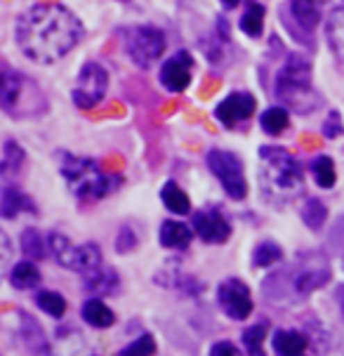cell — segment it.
<instances>
[{
	"label": "cell",
	"instance_id": "cell-1",
	"mask_svg": "<svg viewBox=\"0 0 344 356\" xmlns=\"http://www.w3.org/2000/svg\"><path fill=\"white\" fill-rule=\"evenodd\" d=\"M81 19L64 5L43 3L28 8L15 24V40L24 57L38 64H54L83 40Z\"/></svg>",
	"mask_w": 344,
	"mask_h": 356
},
{
	"label": "cell",
	"instance_id": "cell-2",
	"mask_svg": "<svg viewBox=\"0 0 344 356\" xmlns=\"http://www.w3.org/2000/svg\"><path fill=\"white\" fill-rule=\"evenodd\" d=\"M259 189L274 205H288L304 191L302 163L281 147L259 149Z\"/></svg>",
	"mask_w": 344,
	"mask_h": 356
},
{
	"label": "cell",
	"instance_id": "cell-3",
	"mask_svg": "<svg viewBox=\"0 0 344 356\" xmlns=\"http://www.w3.org/2000/svg\"><path fill=\"white\" fill-rule=\"evenodd\" d=\"M276 99L295 113H313L323 104L321 95L311 83V64L306 57L293 52L281 66L274 86Z\"/></svg>",
	"mask_w": 344,
	"mask_h": 356
},
{
	"label": "cell",
	"instance_id": "cell-4",
	"mask_svg": "<svg viewBox=\"0 0 344 356\" xmlns=\"http://www.w3.org/2000/svg\"><path fill=\"white\" fill-rule=\"evenodd\" d=\"M59 172H62L66 186L71 189V194L81 201H99L108 191H113L120 184L118 177H111L99 168V163H95L88 156H74L59 152Z\"/></svg>",
	"mask_w": 344,
	"mask_h": 356
},
{
	"label": "cell",
	"instance_id": "cell-5",
	"mask_svg": "<svg viewBox=\"0 0 344 356\" xmlns=\"http://www.w3.org/2000/svg\"><path fill=\"white\" fill-rule=\"evenodd\" d=\"M0 104L8 116L17 120H33L47 111V97L43 88L22 71L3 66V81H0Z\"/></svg>",
	"mask_w": 344,
	"mask_h": 356
},
{
	"label": "cell",
	"instance_id": "cell-6",
	"mask_svg": "<svg viewBox=\"0 0 344 356\" xmlns=\"http://www.w3.org/2000/svg\"><path fill=\"white\" fill-rule=\"evenodd\" d=\"M271 283H286V291L295 293L297 298L309 295L316 288L325 286L330 281V264L321 252H300L295 262L283 274H276L269 279Z\"/></svg>",
	"mask_w": 344,
	"mask_h": 356
},
{
	"label": "cell",
	"instance_id": "cell-7",
	"mask_svg": "<svg viewBox=\"0 0 344 356\" xmlns=\"http://www.w3.org/2000/svg\"><path fill=\"white\" fill-rule=\"evenodd\" d=\"M123 45L132 62L149 69L165 52V33L156 26H130L123 31Z\"/></svg>",
	"mask_w": 344,
	"mask_h": 356
},
{
	"label": "cell",
	"instance_id": "cell-8",
	"mask_svg": "<svg viewBox=\"0 0 344 356\" xmlns=\"http://www.w3.org/2000/svg\"><path fill=\"white\" fill-rule=\"evenodd\" d=\"M210 172L217 177V182L222 184V189L227 191V196H231L234 201H240L247 194V182L243 172V163L236 154L224 152V149H210L205 156Z\"/></svg>",
	"mask_w": 344,
	"mask_h": 356
},
{
	"label": "cell",
	"instance_id": "cell-9",
	"mask_svg": "<svg viewBox=\"0 0 344 356\" xmlns=\"http://www.w3.org/2000/svg\"><path fill=\"white\" fill-rule=\"evenodd\" d=\"M50 250L54 252V259H57L62 267L71 269V271H81L83 276L101 267V252L95 243L74 245L64 234L52 232L50 234Z\"/></svg>",
	"mask_w": 344,
	"mask_h": 356
},
{
	"label": "cell",
	"instance_id": "cell-10",
	"mask_svg": "<svg viewBox=\"0 0 344 356\" xmlns=\"http://www.w3.org/2000/svg\"><path fill=\"white\" fill-rule=\"evenodd\" d=\"M108 88V74L106 69L97 62H85L81 74L76 78V86L71 90L74 104L81 108H95L104 99Z\"/></svg>",
	"mask_w": 344,
	"mask_h": 356
},
{
	"label": "cell",
	"instance_id": "cell-11",
	"mask_svg": "<svg viewBox=\"0 0 344 356\" xmlns=\"http://www.w3.org/2000/svg\"><path fill=\"white\" fill-rule=\"evenodd\" d=\"M217 300H220L222 312L227 314L234 321H245L252 312V298L250 291L243 281L238 279H227L220 283V291H217Z\"/></svg>",
	"mask_w": 344,
	"mask_h": 356
},
{
	"label": "cell",
	"instance_id": "cell-12",
	"mask_svg": "<svg viewBox=\"0 0 344 356\" xmlns=\"http://www.w3.org/2000/svg\"><path fill=\"white\" fill-rule=\"evenodd\" d=\"M325 3H328V0H288V5H286L288 12L281 10V19L293 22L295 26H300L302 33L311 40V31L321 24Z\"/></svg>",
	"mask_w": 344,
	"mask_h": 356
},
{
	"label": "cell",
	"instance_id": "cell-13",
	"mask_svg": "<svg viewBox=\"0 0 344 356\" xmlns=\"http://www.w3.org/2000/svg\"><path fill=\"white\" fill-rule=\"evenodd\" d=\"M255 113V97L250 92H231L217 104L215 116L224 125L227 130L236 128V125L245 123L247 118Z\"/></svg>",
	"mask_w": 344,
	"mask_h": 356
},
{
	"label": "cell",
	"instance_id": "cell-14",
	"mask_svg": "<svg viewBox=\"0 0 344 356\" xmlns=\"http://www.w3.org/2000/svg\"><path fill=\"white\" fill-rule=\"evenodd\" d=\"M191 69H194V59L186 50H179L177 54H172L165 64L161 66V83L165 90L170 92H182L189 88L191 83Z\"/></svg>",
	"mask_w": 344,
	"mask_h": 356
},
{
	"label": "cell",
	"instance_id": "cell-15",
	"mask_svg": "<svg viewBox=\"0 0 344 356\" xmlns=\"http://www.w3.org/2000/svg\"><path fill=\"white\" fill-rule=\"evenodd\" d=\"M194 232L205 243H224L231 236V225L220 210H198L194 215Z\"/></svg>",
	"mask_w": 344,
	"mask_h": 356
},
{
	"label": "cell",
	"instance_id": "cell-16",
	"mask_svg": "<svg viewBox=\"0 0 344 356\" xmlns=\"http://www.w3.org/2000/svg\"><path fill=\"white\" fill-rule=\"evenodd\" d=\"M35 213V205L31 203V198L24 194L17 186H5L3 189V198H0V213H3L5 220H12L19 213Z\"/></svg>",
	"mask_w": 344,
	"mask_h": 356
},
{
	"label": "cell",
	"instance_id": "cell-17",
	"mask_svg": "<svg viewBox=\"0 0 344 356\" xmlns=\"http://www.w3.org/2000/svg\"><path fill=\"white\" fill-rule=\"evenodd\" d=\"M264 15H267V10H264L262 3L245 0V10L240 15V31L250 35V38H259L264 31Z\"/></svg>",
	"mask_w": 344,
	"mask_h": 356
},
{
	"label": "cell",
	"instance_id": "cell-18",
	"mask_svg": "<svg viewBox=\"0 0 344 356\" xmlns=\"http://www.w3.org/2000/svg\"><path fill=\"white\" fill-rule=\"evenodd\" d=\"M325 40L330 45V52L335 54L340 62H344V8H337L328 17L325 24Z\"/></svg>",
	"mask_w": 344,
	"mask_h": 356
},
{
	"label": "cell",
	"instance_id": "cell-19",
	"mask_svg": "<svg viewBox=\"0 0 344 356\" xmlns=\"http://www.w3.org/2000/svg\"><path fill=\"white\" fill-rule=\"evenodd\" d=\"M191 243V232L189 227L182 222L167 220L161 227V245L163 248H174V250H184Z\"/></svg>",
	"mask_w": 344,
	"mask_h": 356
},
{
	"label": "cell",
	"instance_id": "cell-20",
	"mask_svg": "<svg viewBox=\"0 0 344 356\" xmlns=\"http://www.w3.org/2000/svg\"><path fill=\"white\" fill-rule=\"evenodd\" d=\"M276 356H302L306 352V337L297 330H279L274 335Z\"/></svg>",
	"mask_w": 344,
	"mask_h": 356
},
{
	"label": "cell",
	"instance_id": "cell-21",
	"mask_svg": "<svg viewBox=\"0 0 344 356\" xmlns=\"http://www.w3.org/2000/svg\"><path fill=\"white\" fill-rule=\"evenodd\" d=\"M161 201L170 213L174 215H186L191 210V201L186 196V191L177 182H165L161 189Z\"/></svg>",
	"mask_w": 344,
	"mask_h": 356
},
{
	"label": "cell",
	"instance_id": "cell-22",
	"mask_svg": "<svg viewBox=\"0 0 344 356\" xmlns=\"http://www.w3.org/2000/svg\"><path fill=\"white\" fill-rule=\"evenodd\" d=\"M83 318H85V323L95 325V328H108V325L116 321L113 312L99 298H92L83 305Z\"/></svg>",
	"mask_w": 344,
	"mask_h": 356
},
{
	"label": "cell",
	"instance_id": "cell-23",
	"mask_svg": "<svg viewBox=\"0 0 344 356\" xmlns=\"http://www.w3.org/2000/svg\"><path fill=\"white\" fill-rule=\"evenodd\" d=\"M259 125H262V130L267 132V135L276 137L281 135L283 130H288V125H290V118H288V108L286 106H271L267 111L262 113V118H259Z\"/></svg>",
	"mask_w": 344,
	"mask_h": 356
},
{
	"label": "cell",
	"instance_id": "cell-24",
	"mask_svg": "<svg viewBox=\"0 0 344 356\" xmlns=\"http://www.w3.org/2000/svg\"><path fill=\"white\" fill-rule=\"evenodd\" d=\"M24 159H26V152L17 144L15 140H5L3 144V165H0V170H3V177H12V175H17L22 170L24 165Z\"/></svg>",
	"mask_w": 344,
	"mask_h": 356
},
{
	"label": "cell",
	"instance_id": "cell-25",
	"mask_svg": "<svg viewBox=\"0 0 344 356\" xmlns=\"http://www.w3.org/2000/svg\"><path fill=\"white\" fill-rule=\"evenodd\" d=\"M85 288L92 293H113L118 288L116 271L104 269V267L90 271V274H85Z\"/></svg>",
	"mask_w": 344,
	"mask_h": 356
},
{
	"label": "cell",
	"instance_id": "cell-26",
	"mask_svg": "<svg viewBox=\"0 0 344 356\" xmlns=\"http://www.w3.org/2000/svg\"><path fill=\"white\" fill-rule=\"evenodd\" d=\"M40 281V274L35 269L33 262H17L10 271V283L19 291H28V288H35Z\"/></svg>",
	"mask_w": 344,
	"mask_h": 356
},
{
	"label": "cell",
	"instance_id": "cell-27",
	"mask_svg": "<svg viewBox=\"0 0 344 356\" xmlns=\"http://www.w3.org/2000/svg\"><path fill=\"white\" fill-rule=\"evenodd\" d=\"M311 175L321 189H333L335 179H337L333 159H330V156H316V159L311 161Z\"/></svg>",
	"mask_w": 344,
	"mask_h": 356
},
{
	"label": "cell",
	"instance_id": "cell-28",
	"mask_svg": "<svg viewBox=\"0 0 344 356\" xmlns=\"http://www.w3.org/2000/svg\"><path fill=\"white\" fill-rule=\"evenodd\" d=\"M325 220H328V208L318 198H306L304 208H302V222L313 232H318L325 225Z\"/></svg>",
	"mask_w": 344,
	"mask_h": 356
},
{
	"label": "cell",
	"instance_id": "cell-29",
	"mask_svg": "<svg viewBox=\"0 0 344 356\" xmlns=\"http://www.w3.org/2000/svg\"><path fill=\"white\" fill-rule=\"evenodd\" d=\"M269 323L259 321L252 328H245L243 333V345H245V354L247 356H264V335H267Z\"/></svg>",
	"mask_w": 344,
	"mask_h": 356
},
{
	"label": "cell",
	"instance_id": "cell-30",
	"mask_svg": "<svg viewBox=\"0 0 344 356\" xmlns=\"http://www.w3.org/2000/svg\"><path fill=\"white\" fill-rule=\"evenodd\" d=\"M35 305L54 318H62L64 312H66V300L54 291H40L38 295H35Z\"/></svg>",
	"mask_w": 344,
	"mask_h": 356
},
{
	"label": "cell",
	"instance_id": "cell-31",
	"mask_svg": "<svg viewBox=\"0 0 344 356\" xmlns=\"http://www.w3.org/2000/svg\"><path fill=\"white\" fill-rule=\"evenodd\" d=\"M283 257V250L279 245L274 243V241H264V243H259L255 252H252V264L255 267H269V264L279 262Z\"/></svg>",
	"mask_w": 344,
	"mask_h": 356
},
{
	"label": "cell",
	"instance_id": "cell-32",
	"mask_svg": "<svg viewBox=\"0 0 344 356\" xmlns=\"http://www.w3.org/2000/svg\"><path fill=\"white\" fill-rule=\"evenodd\" d=\"M22 250L26 252L28 257H38L43 259L45 257V245H43V238L35 229H26L22 234Z\"/></svg>",
	"mask_w": 344,
	"mask_h": 356
},
{
	"label": "cell",
	"instance_id": "cell-33",
	"mask_svg": "<svg viewBox=\"0 0 344 356\" xmlns=\"http://www.w3.org/2000/svg\"><path fill=\"white\" fill-rule=\"evenodd\" d=\"M154 354H156V340L151 335H142L132 345L120 349L116 356H154Z\"/></svg>",
	"mask_w": 344,
	"mask_h": 356
},
{
	"label": "cell",
	"instance_id": "cell-34",
	"mask_svg": "<svg viewBox=\"0 0 344 356\" xmlns=\"http://www.w3.org/2000/svg\"><path fill=\"white\" fill-rule=\"evenodd\" d=\"M321 132H323V137H328V140H335V137H340L342 132H344V125H342V116H340V113L330 111L328 118L323 120Z\"/></svg>",
	"mask_w": 344,
	"mask_h": 356
},
{
	"label": "cell",
	"instance_id": "cell-35",
	"mask_svg": "<svg viewBox=\"0 0 344 356\" xmlns=\"http://www.w3.org/2000/svg\"><path fill=\"white\" fill-rule=\"evenodd\" d=\"M210 356H243L240 349L229 340H222V342H215L213 349H210Z\"/></svg>",
	"mask_w": 344,
	"mask_h": 356
},
{
	"label": "cell",
	"instance_id": "cell-36",
	"mask_svg": "<svg viewBox=\"0 0 344 356\" xmlns=\"http://www.w3.org/2000/svg\"><path fill=\"white\" fill-rule=\"evenodd\" d=\"M135 243H137L135 232L130 234V229H123V232H120V236H118L116 248H118V252H128L130 248H135Z\"/></svg>",
	"mask_w": 344,
	"mask_h": 356
},
{
	"label": "cell",
	"instance_id": "cell-37",
	"mask_svg": "<svg viewBox=\"0 0 344 356\" xmlns=\"http://www.w3.org/2000/svg\"><path fill=\"white\" fill-rule=\"evenodd\" d=\"M222 5H224L227 10H231V8H236V5H240V0H220Z\"/></svg>",
	"mask_w": 344,
	"mask_h": 356
},
{
	"label": "cell",
	"instance_id": "cell-38",
	"mask_svg": "<svg viewBox=\"0 0 344 356\" xmlns=\"http://www.w3.org/2000/svg\"><path fill=\"white\" fill-rule=\"evenodd\" d=\"M340 302H342V307H344V288H342V293H340Z\"/></svg>",
	"mask_w": 344,
	"mask_h": 356
}]
</instances>
